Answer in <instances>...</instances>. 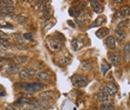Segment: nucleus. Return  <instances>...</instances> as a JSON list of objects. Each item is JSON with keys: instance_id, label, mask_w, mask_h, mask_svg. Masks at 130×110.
Listing matches in <instances>:
<instances>
[{"instance_id": "15", "label": "nucleus", "mask_w": 130, "mask_h": 110, "mask_svg": "<svg viewBox=\"0 0 130 110\" xmlns=\"http://www.w3.org/2000/svg\"><path fill=\"white\" fill-rule=\"evenodd\" d=\"M90 4H91V8H92V10L96 13H100L102 11V6L100 5V2H98V1H91Z\"/></svg>"}, {"instance_id": "5", "label": "nucleus", "mask_w": 130, "mask_h": 110, "mask_svg": "<svg viewBox=\"0 0 130 110\" xmlns=\"http://www.w3.org/2000/svg\"><path fill=\"white\" fill-rule=\"evenodd\" d=\"M48 44L52 51H58L61 49V42L55 38H48Z\"/></svg>"}, {"instance_id": "29", "label": "nucleus", "mask_w": 130, "mask_h": 110, "mask_svg": "<svg viewBox=\"0 0 130 110\" xmlns=\"http://www.w3.org/2000/svg\"><path fill=\"white\" fill-rule=\"evenodd\" d=\"M128 22H129V19H125V20H122V21H120V23H118V29L123 28L125 26H127Z\"/></svg>"}, {"instance_id": "19", "label": "nucleus", "mask_w": 130, "mask_h": 110, "mask_svg": "<svg viewBox=\"0 0 130 110\" xmlns=\"http://www.w3.org/2000/svg\"><path fill=\"white\" fill-rule=\"evenodd\" d=\"M106 22V18L105 17H99V18H97L96 20H94V22L91 25V28H94V27H99V26H101L102 23H105Z\"/></svg>"}, {"instance_id": "35", "label": "nucleus", "mask_w": 130, "mask_h": 110, "mask_svg": "<svg viewBox=\"0 0 130 110\" xmlns=\"http://www.w3.org/2000/svg\"><path fill=\"white\" fill-rule=\"evenodd\" d=\"M0 89H1V93H0V96H1V97H5V95H6V91H5L4 87H1Z\"/></svg>"}, {"instance_id": "33", "label": "nucleus", "mask_w": 130, "mask_h": 110, "mask_svg": "<svg viewBox=\"0 0 130 110\" xmlns=\"http://www.w3.org/2000/svg\"><path fill=\"white\" fill-rule=\"evenodd\" d=\"M89 66H90V62H84V64L81 65V68L84 70H86V69H88V68H89Z\"/></svg>"}, {"instance_id": "20", "label": "nucleus", "mask_w": 130, "mask_h": 110, "mask_svg": "<svg viewBox=\"0 0 130 110\" xmlns=\"http://www.w3.org/2000/svg\"><path fill=\"white\" fill-rule=\"evenodd\" d=\"M123 55H125L126 60L128 61L130 59V42L126 43V46L123 47Z\"/></svg>"}, {"instance_id": "30", "label": "nucleus", "mask_w": 130, "mask_h": 110, "mask_svg": "<svg viewBox=\"0 0 130 110\" xmlns=\"http://www.w3.org/2000/svg\"><path fill=\"white\" fill-rule=\"evenodd\" d=\"M17 86H18V88H20V89H25V90H26V88H27L28 84H27V82H20V84H17Z\"/></svg>"}, {"instance_id": "7", "label": "nucleus", "mask_w": 130, "mask_h": 110, "mask_svg": "<svg viewBox=\"0 0 130 110\" xmlns=\"http://www.w3.org/2000/svg\"><path fill=\"white\" fill-rule=\"evenodd\" d=\"M105 44H106V47H108L109 49H112V50L116 49V44H117L116 38H115L113 36H109V37L106 38Z\"/></svg>"}, {"instance_id": "36", "label": "nucleus", "mask_w": 130, "mask_h": 110, "mask_svg": "<svg viewBox=\"0 0 130 110\" xmlns=\"http://www.w3.org/2000/svg\"><path fill=\"white\" fill-rule=\"evenodd\" d=\"M68 23H69V26H71L72 28H75V25L72 23V21H68Z\"/></svg>"}, {"instance_id": "17", "label": "nucleus", "mask_w": 130, "mask_h": 110, "mask_svg": "<svg viewBox=\"0 0 130 110\" xmlns=\"http://www.w3.org/2000/svg\"><path fill=\"white\" fill-rule=\"evenodd\" d=\"M99 110H115V106L111 102H103L100 105Z\"/></svg>"}, {"instance_id": "38", "label": "nucleus", "mask_w": 130, "mask_h": 110, "mask_svg": "<svg viewBox=\"0 0 130 110\" xmlns=\"http://www.w3.org/2000/svg\"><path fill=\"white\" fill-rule=\"evenodd\" d=\"M129 100H130V98H129Z\"/></svg>"}, {"instance_id": "12", "label": "nucleus", "mask_w": 130, "mask_h": 110, "mask_svg": "<svg viewBox=\"0 0 130 110\" xmlns=\"http://www.w3.org/2000/svg\"><path fill=\"white\" fill-rule=\"evenodd\" d=\"M0 12H1V17L8 16V14H12L14 12V8L12 6H9V7H1L0 8Z\"/></svg>"}, {"instance_id": "22", "label": "nucleus", "mask_w": 130, "mask_h": 110, "mask_svg": "<svg viewBox=\"0 0 130 110\" xmlns=\"http://www.w3.org/2000/svg\"><path fill=\"white\" fill-rule=\"evenodd\" d=\"M12 38L14 39V41H16V42H18V43H20V44L23 43V36L19 35V34H13V35H12Z\"/></svg>"}, {"instance_id": "13", "label": "nucleus", "mask_w": 130, "mask_h": 110, "mask_svg": "<svg viewBox=\"0 0 130 110\" xmlns=\"http://www.w3.org/2000/svg\"><path fill=\"white\" fill-rule=\"evenodd\" d=\"M54 97V91L48 90V91H43L42 93H40L39 99L40 100H51Z\"/></svg>"}, {"instance_id": "39", "label": "nucleus", "mask_w": 130, "mask_h": 110, "mask_svg": "<svg viewBox=\"0 0 130 110\" xmlns=\"http://www.w3.org/2000/svg\"><path fill=\"white\" fill-rule=\"evenodd\" d=\"M90 110H92V109H90Z\"/></svg>"}, {"instance_id": "24", "label": "nucleus", "mask_w": 130, "mask_h": 110, "mask_svg": "<svg viewBox=\"0 0 130 110\" xmlns=\"http://www.w3.org/2000/svg\"><path fill=\"white\" fill-rule=\"evenodd\" d=\"M110 69V66L107 64L106 61H103L102 62V65H101V71H102V75H106V73L108 72V70Z\"/></svg>"}, {"instance_id": "9", "label": "nucleus", "mask_w": 130, "mask_h": 110, "mask_svg": "<svg viewBox=\"0 0 130 110\" xmlns=\"http://www.w3.org/2000/svg\"><path fill=\"white\" fill-rule=\"evenodd\" d=\"M37 79L43 84V82H48L49 80L51 79V76H50V73H48V72H45V71H41V72L37 73Z\"/></svg>"}, {"instance_id": "1", "label": "nucleus", "mask_w": 130, "mask_h": 110, "mask_svg": "<svg viewBox=\"0 0 130 110\" xmlns=\"http://www.w3.org/2000/svg\"><path fill=\"white\" fill-rule=\"evenodd\" d=\"M36 72H37V71H36V69H35V68H23V69H21V70L19 71L18 76H19L20 79L26 80V79L30 78L31 76L36 75Z\"/></svg>"}, {"instance_id": "10", "label": "nucleus", "mask_w": 130, "mask_h": 110, "mask_svg": "<svg viewBox=\"0 0 130 110\" xmlns=\"http://www.w3.org/2000/svg\"><path fill=\"white\" fill-rule=\"evenodd\" d=\"M115 38H116V40H118V42L122 43L123 40L126 39V34H125V31H123L122 29H117V30L115 31Z\"/></svg>"}, {"instance_id": "16", "label": "nucleus", "mask_w": 130, "mask_h": 110, "mask_svg": "<svg viewBox=\"0 0 130 110\" xmlns=\"http://www.w3.org/2000/svg\"><path fill=\"white\" fill-rule=\"evenodd\" d=\"M19 68L17 65H8L7 66V72L9 73V75H16L17 72L19 73Z\"/></svg>"}, {"instance_id": "25", "label": "nucleus", "mask_w": 130, "mask_h": 110, "mask_svg": "<svg viewBox=\"0 0 130 110\" xmlns=\"http://www.w3.org/2000/svg\"><path fill=\"white\" fill-rule=\"evenodd\" d=\"M0 44H1V48L2 49H8L10 47V43L9 41H8V39H0Z\"/></svg>"}, {"instance_id": "11", "label": "nucleus", "mask_w": 130, "mask_h": 110, "mask_svg": "<svg viewBox=\"0 0 130 110\" xmlns=\"http://www.w3.org/2000/svg\"><path fill=\"white\" fill-rule=\"evenodd\" d=\"M106 88H107L109 95H110L111 97H115L117 93V86L115 84H112V82H108V84H106Z\"/></svg>"}, {"instance_id": "28", "label": "nucleus", "mask_w": 130, "mask_h": 110, "mask_svg": "<svg viewBox=\"0 0 130 110\" xmlns=\"http://www.w3.org/2000/svg\"><path fill=\"white\" fill-rule=\"evenodd\" d=\"M71 44H72L73 50H78V49H79V47L81 46V43L79 42V40H78V39H73V40H72V42H71Z\"/></svg>"}, {"instance_id": "34", "label": "nucleus", "mask_w": 130, "mask_h": 110, "mask_svg": "<svg viewBox=\"0 0 130 110\" xmlns=\"http://www.w3.org/2000/svg\"><path fill=\"white\" fill-rule=\"evenodd\" d=\"M22 110H38L36 107H34V106H27L26 108H23Z\"/></svg>"}, {"instance_id": "31", "label": "nucleus", "mask_w": 130, "mask_h": 110, "mask_svg": "<svg viewBox=\"0 0 130 110\" xmlns=\"http://www.w3.org/2000/svg\"><path fill=\"white\" fill-rule=\"evenodd\" d=\"M6 110H19L14 105H7L6 106Z\"/></svg>"}, {"instance_id": "2", "label": "nucleus", "mask_w": 130, "mask_h": 110, "mask_svg": "<svg viewBox=\"0 0 130 110\" xmlns=\"http://www.w3.org/2000/svg\"><path fill=\"white\" fill-rule=\"evenodd\" d=\"M110 95H109V92H108V90H107V88L106 87H103V88H101L99 90V92H98V95H97V99L99 100V101H101L102 103L103 102H110Z\"/></svg>"}, {"instance_id": "14", "label": "nucleus", "mask_w": 130, "mask_h": 110, "mask_svg": "<svg viewBox=\"0 0 130 110\" xmlns=\"http://www.w3.org/2000/svg\"><path fill=\"white\" fill-rule=\"evenodd\" d=\"M118 13H119L120 17H123V18L130 16V7L129 6H123V7L120 8V10Z\"/></svg>"}, {"instance_id": "18", "label": "nucleus", "mask_w": 130, "mask_h": 110, "mask_svg": "<svg viewBox=\"0 0 130 110\" xmlns=\"http://www.w3.org/2000/svg\"><path fill=\"white\" fill-rule=\"evenodd\" d=\"M71 61V57H69V56H66V57H61L59 60L57 61L59 65H61V66H67L69 62Z\"/></svg>"}, {"instance_id": "37", "label": "nucleus", "mask_w": 130, "mask_h": 110, "mask_svg": "<svg viewBox=\"0 0 130 110\" xmlns=\"http://www.w3.org/2000/svg\"><path fill=\"white\" fill-rule=\"evenodd\" d=\"M121 2H122L121 0H116V1H113V4H121Z\"/></svg>"}, {"instance_id": "3", "label": "nucleus", "mask_w": 130, "mask_h": 110, "mask_svg": "<svg viewBox=\"0 0 130 110\" xmlns=\"http://www.w3.org/2000/svg\"><path fill=\"white\" fill-rule=\"evenodd\" d=\"M43 85L42 82H31V84H28L27 88H26V91L30 93H35L38 92V91H41L43 89Z\"/></svg>"}, {"instance_id": "27", "label": "nucleus", "mask_w": 130, "mask_h": 110, "mask_svg": "<svg viewBox=\"0 0 130 110\" xmlns=\"http://www.w3.org/2000/svg\"><path fill=\"white\" fill-rule=\"evenodd\" d=\"M0 5H1V7H9V6L13 5V1H10V0H1Z\"/></svg>"}, {"instance_id": "26", "label": "nucleus", "mask_w": 130, "mask_h": 110, "mask_svg": "<svg viewBox=\"0 0 130 110\" xmlns=\"http://www.w3.org/2000/svg\"><path fill=\"white\" fill-rule=\"evenodd\" d=\"M12 19L13 20H16L17 22H23V21H26V18L23 17V16H20V14H13L12 16Z\"/></svg>"}, {"instance_id": "21", "label": "nucleus", "mask_w": 130, "mask_h": 110, "mask_svg": "<svg viewBox=\"0 0 130 110\" xmlns=\"http://www.w3.org/2000/svg\"><path fill=\"white\" fill-rule=\"evenodd\" d=\"M80 13V9L77 8V7H71L69 9V14L72 17H77L78 14Z\"/></svg>"}, {"instance_id": "23", "label": "nucleus", "mask_w": 130, "mask_h": 110, "mask_svg": "<svg viewBox=\"0 0 130 110\" xmlns=\"http://www.w3.org/2000/svg\"><path fill=\"white\" fill-rule=\"evenodd\" d=\"M27 61H28V57H25V56L14 58V62H16V64H25V62H27Z\"/></svg>"}, {"instance_id": "6", "label": "nucleus", "mask_w": 130, "mask_h": 110, "mask_svg": "<svg viewBox=\"0 0 130 110\" xmlns=\"http://www.w3.org/2000/svg\"><path fill=\"white\" fill-rule=\"evenodd\" d=\"M108 60L110 61L113 66H119V65L121 64V57L118 55V53H109Z\"/></svg>"}, {"instance_id": "4", "label": "nucleus", "mask_w": 130, "mask_h": 110, "mask_svg": "<svg viewBox=\"0 0 130 110\" xmlns=\"http://www.w3.org/2000/svg\"><path fill=\"white\" fill-rule=\"evenodd\" d=\"M72 82H73V85L77 86V87H79V88H85L86 86L88 85L87 79L82 76H75L72 78Z\"/></svg>"}, {"instance_id": "8", "label": "nucleus", "mask_w": 130, "mask_h": 110, "mask_svg": "<svg viewBox=\"0 0 130 110\" xmlns=\"http://www.w3.org/2000/svg\"><path fill=\"white\" fill-rule=\"evenodd\" d=\"M109 34H110V30H109L108 28H106V27H103V28H100L98 30L96 31V36L100 39H103V38L106 37H109Z\"/></svg>"}, {"instance_id": "32", "label": "nucleus", "mask_w": 130, "mask_h": 110, "mask_svg": "<svg viewBox=\"0 0 130 110\" xmlns=\"http://www.w3.org/2000/svg\"><path fill=\"white\" fill-rule=\"evenodd\" d=\"M23 39L25 40H32V35L31 34H25L23 35Z\"/></svg>"}]
</instances>
